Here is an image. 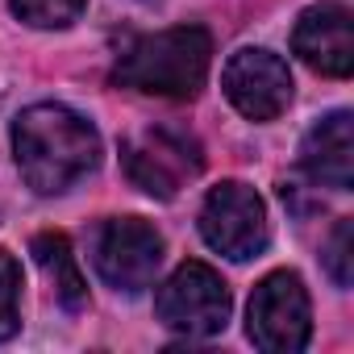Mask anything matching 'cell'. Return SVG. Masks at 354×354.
I'll use <instances>...</instances> for the list:
<instances>
[{
  "instance_id": "6da1fadb",
  "label": "cell",
  "mask_w": 354,
  "mask_h": 354,
  "mask_svg": "<svg viewBox=\"0 0 354 354\" xmlns=\"http://www.w3.org/2000/svg\"><path fill=\"white\" fill-rule=\"evenodd\" d=\"M13 158L38 196H59L96 171L100 133L67 104H30L13 121Z\"/></svg>"
},
{
  "instance_id": "7a4b0ae2",
  "label": "cell",
  "mask_w": 354,
  "mask_h": 354,
  "mask_svg": "<svg viewBox=\"0 0 354 354\" xmlns=\"http://www.w3.org/2000/svg\"><path fill=\"white\" fill-rule=\"evenodd\" d=\"M213 63V38L205 26H175L162 34H146L129 42L113 67V80L121 88L167 96V100H192Z\"/></svg>"
},
{
  "instance_id": "3957f363",
  "label": "cell",
  "mask_w": 354,
  "mask_h": 354,
  "mask_svg": "<svg viewBox=\"0 0 354 354\" xmlns=\"http://www.w3.org/2000/svg\"><path fill=\"white\" fill-rule=\"evenodd\" d=\"M121 162H125V175L133 188H142L146 196L171 201L188 180L201 175L205 154H201V142L184 129L146 125L142 133H133L121 146Z\"/></svg>"
},
{
  "instance_id": "277c9868",
  "label": "cell",
  "mask_w": 354,
  "mask_h": 354,
  "mask_svg": "<svg viewBox=\"0 0 354 354\" xmlns=\"http://www.w3.org/2000/svg\"><path fill=\"white\" fill-rule=\"evenodd\" d=\"M158 321L184 337H213L230 321V288L209 263H180L154 296Z\"/></svg>"
},
{
  "instance_id": "5b68a950",
  "label": "cell",
  "mask_w": 354,
  "mask_h": 354,
  "mask_svg": "<svg viewBox=\"0 0 354 354\" xmlns=\"http://www.w3.org/2000/svg\"><path fill=\"white\" fill-rule=\"evenodd\" d=\"M246 329H250V342L267 354L304 350L308 333H313V308H308V292H304L300 275L271 271L250 296Z\"/></svg>"
},
{
  "instance_id": "8992f818",
  "label": "cell",
  "mask_w": 354,
  "mask_h": 354,
  "mask_svg": "<svg viewBox=\"0 0 354 354\" xmlns=\"http://www.w3.org/2000/svg\"><path fill=\"white\" fill-rule=\"evenodd\" d=\"M201 234L205 242L234 259V263H246V259H259L267 250V209H263V196L242 184V180H225L217 184L209 196H205V209H201Z\"/></svg>"
},
{
  "instance_id": "52a82bcc",
  "label": "cell",
  "mask_w": 354,
  "mask_h": 354,
  "mask_svg": "<svg viewBox=\"0 0 354 354\" xmlns=\"http://www.w3.org/2000/svg\"><path fill=\"white\" fill-rule=\"evenodd\" d=\"M162 263V238L142 217H113L96 234V271L109 288L138 296L154 283Z\"/></svg>"
},
{
  "instance_id": "ba28073f",
  "label": "cell",
  "mask_w": 354,
  "mask_h": 354,
  "mask_svg": "<svg viewBox=\"0 0 354 354\" xmlns=\"http://www.w3.org/2000/svg\"><path fill=\"white\" fill-rule=\"evenodd\" d=\"M221 88L242 117L275 121L292 100V71L279 55H271L263 46H242L238 55H230V63L221 71Z\"/></svg>"
},
{
  "instance_id": "9c48e42d",
  "label": "cell",
  "mask_w": 354,
  "mask_h": 354,
  "mask_svg": "<svg viewBox=\"0 0 354 354\" xmlns=\"http://www.w3.org/2000/svg\"><path fill=\"white\" fill-rule=\"evenodd\" d=\"M292 50L321 75L346 80L354 71V38H350V9L346 5H313L300 13L292 30Z\"/></svg>"
},
{
  "instance_id": "30bf717a",
  "label": "cell",
  "mask_w": 354,
  "mask_h": 354,
  "mask_svg": "<svg viewBox=\"0 0 354 354\" xmlns=\"http://www.w3.org/2000/svg\"><path fill=\"white\" fill-rule=\"evenodd\" d=\"M300 167L313 184L350 192L354 184V117L346 109L321 117L300 142Z\"/></svg>"
},
{
  "instance_id": "8fae6325",
  "label": "cell",
  "mask_w": 354,
  "mask_h": 354,
  "mask_svg": "<svg viewBox=\"0 0 354 354\" xmlns=\"http://www.w3.org/2000/svg\"><path fill=\"white\" fill-rule=\"evenodd\" d=\"M30 254L38 259V267H42L46 279L55 283L59 304H63L67 313H80V308L88 304V283H84V271H80V263H75V254H71L67 234H59V230L38 234V238L30 242Z\"/></svg>"
},
{
  "instance_id": "7c38bea8",
  "label": "cell",
  "mask_w": 354,
  "mask_h": 354,
  "mask_svg": "<svg viewBox=\"0 0 354 354\" xmlns=\"http://www.w3.org/2000/svg\"><path fill=\"white\" fill-rule=\"evenodd\" d=\"M88 0H9V9L34 30H63L84 13Z\"/></svg>"
},
{
  "instance_id": "4fadbf2b",
  "label": "cell",
  "mask_w": 354,
  "mask_h": 354,
  "mask_svg": "<svg viewBox=\"0 0 354 354\" xmlns=\"http://www.w3.org/2000/svg\"><path fill=\"white\" fill-rule=\"evenodd\" d=\"M21 325V263L0 250V342H9Z\"/></svg>"
},
{
  "instance_id": "5bb4252c",
  "label": "cell",
  "mask_w": 354,
  "mask_h": 354,
  "mask_svg": "<svg viewBox=\"0 0 354 354\" xmlns=\"http://www.w3.org/2000/svg\"><path fill=\"white\" fill-rule=\"evenodd\" d=\"M350 246H354V221H337L333 225V234H329V246H325V267H329V275H333V283L337 288H350V279H354V254H350Z\"/></svg>"
}]
</instances>
